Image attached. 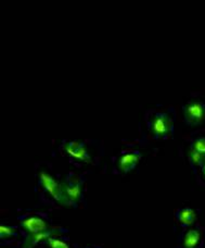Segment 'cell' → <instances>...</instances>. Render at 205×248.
Wrapping results in <instances>:
<instances>
[{
    "label": "cell",
    "mask_w": 205,
    "mask_h": 248,
    "mask_svg": "<svg viewBox=\"0 0 205 248\" xmlns=\"http://www.w3.org/2000/svg\"><path fill=\"white\" fill-rule=\"evenodd\" d=\"M39 179H41L43 187L51 195L53 199H56L57 202H59L63 206L69 205L64 196L63 187H62V185L57 180L53 179L50 174L46 173V172H41L39 173Z\"/></svg>",
    "instance_id": "1"
},
{
    "label": "cell",
    "mask_w": 205,
    "mask_h": 248,
    "mask_svg": "<svg viewBox=\"0 0 205 248\" xmlns=\"http://www.w3.org/2000/svg\"><path fill=\"white\" fill-rule=\"evenodd\" d=\"M63 193L69 205L76 202L82 196V184L77 176H72L64 184H62Z\"/></svg>",
    "instance_id": "2"
},
{
    "label": "cell",
    "mask_w": 205,
    "mask_h": 248,
    "mask_svg": "<svg viewBox=\"0 0 205 248\" xmlns=\"http://www.w3.org/2000/svg\"><path fill=\"white\" fill-rule=\"evenodd\" d=\"M173 120L167 113H158L152 122V131L159 136L171 134Z\"/></svg>",
    "instance_id": "3"
},
{
    "label": "cell",
    "mask_w": 205,
    "mask_h": 248,
    "mask_svg": "<svg viewBox=\"0 0 205 248\" xmlns=\"http://www.w3.org/2000/svg\"><path fill=\"white\" fill-rule=\"evenodd\" d=\"M185 116L190 124H198L203 121L205 117V106L199 101H193L186 106Z\"/></svg>",
    "instance_id": "4"
},
{
    "label": "cell",
    "mask_w": 205,
    "mask_h": 248,
    "mask_svg": "<svg viewBox=\"0 0 205 248\" xmlns=\"http://www.w3.org/2000/svg\"><path fill=\"white\" fill-rule=\"evenodd\" d=\"M65 150L70 156H72L75 159H78V160L84 161V162H90V157L87 154V150L85 148L83 143H79V141L73 140L70 141V143L66 144Z\"/></svg>",
    "instance_id": "5"
},
{
    "label": "cell",
    "mask_w": 205,
    "mask_h": 248,
    "mask_svg": "<svg viewBox=\"0 0 205 248\" xmlns=\"http://www.w3.org/2000/svg\"><path fill=\"white\" fill-rule=\"evenodd\" d=\"M22 227L30 234L46 231L48 229L47 223L42 218H38V217H29V218L24 219L22 221Z\"/></svg>",
    "instance_id": "6"
},
{
    "label": "cell",
    "mask_w": 205,
    "mask_h": 248,
    "mask_svg": "<svg viewBox=\"0 0 205 248\" xmlns=\"http://www.w3.org/2000/svg\"><path fill=\"white\" fill-rule=\"evenodd\" d=\"M140 160V155L138 153H128L125 154L119 158L118 167L125 173L132 171L137 166V163Z\"/></svg>",
    "instance_id": "7"
},
{
    "label": "cell",
    "mask_w": 205,
    "mask_h": 248,
    "mask_svg": "<svg viewBox=\"0 0 205 248\" xmlns=\"http://www.w3.org/2000/svg\"><path fill=\"white\" fill-rule=\"evenodd\" d=\"M55 234H56L55 231H48V230H46V231H43V232L30 234V236L28 238V241H26L25 247L29 248V247L38 244V243H41L43 241L49 240V238L52 237V235H55Z\"/></svg>",
    "instance_id": "8"
},
{
    "label": "cell",
    "mask_w": 205,
    "mask_h": 248,
    "mask_svg": "<svg viewBox=\"0 0 205 248\" xmlns=\"http://www.w3.org/2000/svg\"><path fill=\"white\" fill-rule=\"evenodd\" d=\"M200 240H201L200 232L195 229H191L185 234L182 245H184L185 248H195L199 245Z\"/></svg>",
    "instance_id": "9"
},
{
    "label": "cell",
    "mask_w": 205,
    "mask_h": 248,
    "mask_svg": "<svg viewBox=\"0 0 205 248\" xmlns=\"http://www.w3.org/2000/svg\"><path fill=\"white\" fill-rule=\"evenodd\" d=\"M178 219H179L181 224L188 227V225H192L194 223L195 219H197V215L190 208H182L178 211Z\"/></svg>",
    "instance_id": "10"
},
{
    "label": "cell",
    "mask_w": 205,
    "mask_h": 248,
    "mask_svg": "<svg viewBox=\"0 0 205 248\" xmlns=\"http://www.w3.org/2000/svg\"><path fill=\"white\" fill-rule=\"evenodd\" d=\"M189 156H190V160L192 161L194 166H202L203 165L204 159H205V156H203V155L199 154L198 152H195V150H193V149H191L189 153Z\"/></svg>",
    "instance_id": "11"
},
{
    "label": "cell",
    "mask_w": 205,
    "mask_h": 248,
    "mask_svg": "<svg viewBox=\"0 0 205 248\" xmlns=\"http://www.w3.org/2000/svg\"><path fill=\"white\" fill-rule=\"evenodd\" d=\"M192 149L195 150V152H198L199 154L203 155V156H205V139L201 137V139L195 140L192 146Z\"/></svg>",
    "instance_id": "12"
},
{
    "label": "cell",
    "mask_w": 205,
    "mask_h": 248,
    "mask_svg": "<svg viewBox=\"0 0 205 248\" xmlns=\"http://www.w3.org/2000/svg\"><path fill=\"white\" fill-rule=\"evenodd\" d=\"M48 244L50 248H69V245L66 244V243L61 240H58V238L55 237L49 238Z\"/></svg>",
    "instance_id": "13"
},
{
    "label": "cell",
    "mask_w": 205,
    "mask_h": 248,
    "mask_svg": "<svg viewBox=\"0 0 205 248\" xmlns=\"http://www.w3.org/2000/svg\"><path fill=\"white\" fill-rule=\"evenodd\" d=\"M15 235V229L8 228L6 225H1V227H0V236H1V238H7Z\"/></svg>",
    "instance_id": "14"
},
{
    "label": "cell",
    "mask_w": 205,
    "mask_h": 248,
    "mask_svg": "<svg viewBox=\"0 0 205 248\" xmlns=\"http://www.w3.org/2000/svg\"><path fill=\"white\" fill-rule=\"evenodd\" d=\"M203 172H204V174H205V163L203 165Z\"/></svg>",
    "instance_id": "15"
}]
</instances>
